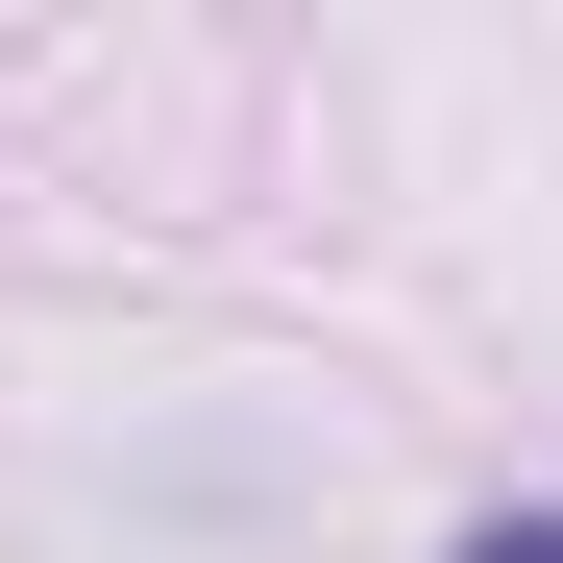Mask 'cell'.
I'll list each match as a JSON object with an SVG mask.
<instances>
[{"instance_id":"cell-1","label":"cell","mask_w":563,"mask_h":563,"mask_svg":"<svg viewBox=\"0 0 563 563\" xmlns=\"http://www.w3.org/2000/svg\"><path fill=\"white\" fill-rule=\"evenodd\" d=\"M465 563H563V515H490V539H465Z\"/></svg>"}]
</instances>
